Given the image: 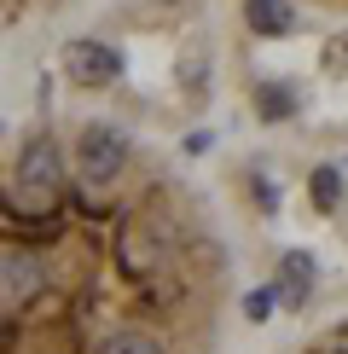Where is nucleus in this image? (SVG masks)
Returning <instances> with one entry per match:
<instances>
[{"instance_id": "obj_1", "label": "nucleus", "mask_w": 348, "mask_h": 354, "mask_svg": "<svg viewBox=\"0 0 348 354\" xmlns=\"http://www.w3.org/2000/svg\"><path fill=\"white\" fill-rule=\"evenodd\" d=\"M232 256L197 186L110 116L6 145L0 354H221Z\"/></svg>"}, {"instance_id": "obj_2", "label": "nucleus", "mask_w": 348, "mask_h": 354, "mask_svg": "<svg viewBox=\"0 0 348 354\" xmlns=\"http://www.w3.org/2000/svg\"><path fill=\"white\" fill-rule=\"evenodd\" d=\"M64 82L76 87V93H99V87H110L116 82V47H105V41H70Z\"/></svg>"}, {"instance_id": "obj_3", "label": "nucleus", "mask_w": 348, "mask_h": 354, "mask_svg": "<svg viewBox=\"0 0 348 354\" xmlns=\"http://www.w3.org/2000/svg\"><path fill=\"white\" fill-rule=\"evenodd\" d=\"M244 18H250L255 35H284V29L296 24V6H290V0H250Z\"/></svg>"}, {"instance_id": "obj_4", "label": "nucleus", "mask_w": 348, "mask_h": 354, "mask_svg": "<svg viewBox=\"0 0 348 354\" xmlns=\"http://www.w3.org/2000/svg\"><path fill=\"white\" fill-rule=\"evenodd\" d=\"M279 354H348V319H337V326H325L313 337H296V343L279 348Z\"/></svg>"}, {"instance_id": "obj_5", "label": "nucleus", "mask_w": 348, "mask_h": 354, "mask_svg": "<svg viewBox=\"0 0 348 354\" xmlns=\"http://www.w3.org/2000/svg\"><path fill=\"white\" fill-rule=\"evenodd\" d=\"M64 6H76V0H6V24L18 29V24H35V18H52V12H64Z\"/></svg>"}, {"instance_id": "obj_6", "label": "nucleus", "mask_w": 348, "mask_h": 354, "mask_svg": "<svg viewBox=\"0 0 348 354\" xmlns=\"http://www.w3.org/2000/svg\"><path fill=\"white\" fill-rule=\"evenodd\" d=\"M308 6H319V12H342V18H348V0H308Z\"/></svg>"}]
</instances>
